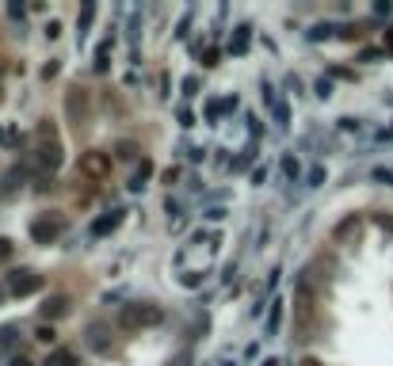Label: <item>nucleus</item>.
Here are the masks:
<instances>
[{
	"label": "nucleus",
	"mask_w": 393,
	"mask_h": 366,
	"mask_svg": "<svg viewBox=\"0 0 393 366\" xmlns=\"http://www.w3.org/2000/svg\"><path fill=\"white\" fill-rule=\"evenodd\" d=\"M65 119H69L73 134H85L92 122V92L85 84H69L65 88Z\"/></svg>",
	"instance_id": "obj_1"
},
{
	"label": "nucleus",
	"mask_w": 393,
	"mask_h": 366,
	"mask_svg": "<svg viewBox=\"0 0 393 366\" xmlns=\"http://www.w3.org/2000/svg\"><path fill=\"white\" fill-rule=\"evenodd\" d=\"M39 137L35 145V168H46V172H58L62 168V141H58V126L50 119L39 122Z\"/></svg>",
	"instance_id": "obj_2"
},
{
	"label": "nucleus",
	"mask_w": 393,
	"mask_h": 366,
	"mask_svg": "<svg viewBox=\"0 0 393 366\" xmlns=\"http://www.w3.org/2000/svg\"><path fill=\"white\" fill-rule=\"evenodd\" d=\"M161 305H149V302H138V305H123V313H119V324L126 328V332H138V328H153L161 324Z\"/></svg>",
	"instance_id": "obj_3"
},
{
	"label": "nucleus",
	"mask_w": 393,
	"mask_h": 366,
	"mask_svg": "<svg viewBox=\"0 0 393 366\" xmlns=\"http://www.w3.org/2000/svg\"><path fill=\"white\" fill-rule=\"evenodd\" d=\"M4 286L12 297H31L35 290H42V274H35L31 267H16L12 274H4Z\"/></svg>",
	"instance_id": "obj_4"
},
{
	"label": "nucleus",
	"mask_w": 393,
	"mask_h": 366,
	"mask_svg": "<svg viewBox=\"0 0 393 366\" xmlns=\"http://www.w3.org/2000/svg\"><path fill=\"white\" fill-rule=\"evenodd\" d=\"M62 233H65V218H62V214H42V218L31 221V241L35 244H54Z\"/></svg>",
	"instance_id": "obj_5"
},
{
	"label": "nucleus",
	"mask_w": 393,
	"mask_h": 366,
	"mask_svg": "<svg viewBox=\"0 0 393 366\" xmlns=\"http://www.w3.org/2000/svg\"><path fill=\"white\" fill-rule=\"evenodd\" d=\"M77 168H80L85 180H107L111 157H107V152H100V149H85V152H80V160H77Z\"/></svg>",
	"instance_id": "obj_6"
},
{
	"label": "nucleus",
	"mask_w": 393,
	"mask_h": 366,
	"mask_svg": "<svg viewBox=\"0 0 393 366\" xmlns=\"http://www.w3.org/2000/svg\"><path fill=\"white\" fill-rule=\"evenodd\" d=\"M363 233V218L359 214H347L344 221H336V229H332V241L336 244H355Z\"/></svg>",
	"instance_id": "obj_7"
},
{
	"label": "nucleus",
	"mask_w": 393,
	"mask_h": 366,
	"mask_svg": "<svg viewBox=\"0 0 393 366\" xmlns=\"http://www.w3.org/2000/svg\"><path fill=\"white\" fill-rule=\"evenodd\" d=\"M123 221H126V210H107V214H100V218L92 221V229H88V233H92V241H96V236L115 233V229L123 225Z\"/></svg>",
	"instance_id": "obj_8"
},
{
	"label": "nucleus",
	"mask_w": 393,
	"mask_h": 366,
	"mask_svg": "<svg viewBox=\"0 0 393 366\" xmlns=\"http://www.w3.org/2000/svg\"><path fill=\"white\" fill-rule=\"evenodd\" d=\"M88 343H92L100 355H107V351H111V332H107V324H88Z\"/></svg>",
	"instance_id": "obj_9"
},
{
	"label": "nucleus",
	"mask_w": 393,
	"mask_h": 366,
	"mask_svg": "<svg viewBox=\"0 0 393 366\" xmlns=\"http://www.w3.org/2000/svg\"><path fill=\"white\" fill-rule=\"evenodd\" d=\"M65 313H69V297H65V294H50L46 305H42V317L54 320V317H65Z\"/></svg>",
	"instance_id": "obj_10"
},
{
	"label": "nucleus",
	"mask_w": 393,
	"mask_h": 366,
	"mask_svg": "<svg viewBox=\"0 0 393 366\" xmlns=\"http://www.w3.org/2000/svg\"><path fill=\"white\" fill-rule=\"evenodd\" d=\"M92 15H96V0H85V4H80V19H77V35L85 38L88 35V27H92Z\"/></svg>",
	"instance_id": "obj_11"
},
{
	"label": "nucleus",
	"mask_w": 393,
	"mask_h": 366,
	"mask_svg": "<svg viewBox=\"0 0 393 366\" xmlns=\"http://www.w3.org/2000/svg\"><path fill=\"white\" fill-rule=\"evenodd\" d=\"M50 366H80V358H77V351H69V347H58L54 355H50Z\"/></svg>",
	"instance_id": "obj_12"
},
{
	"label": "nucleus",
	"mask_w": 393,
	"mask_h": 366,
	"mask_svg": "<svg viewBox=\"0 0 393 366\" xmlns=\"http://www.w3.org/2000/svg\"><path fill=\"white\" fill-rule=\"evenodd\" d=\"M245 50H248V27H237V35L229 42V53H245Z\"/></svg>",
	"instance_id": "obj_13"
},
{
	"label": "nucleus",
	"mask_w": 393,
	"mask_h": 366,
	"mask_svg": "<svg viewBox=\"0 0 393 366\" xmlns=\"http://www.w3.org/2000/svg\"><path fill=\"white\" fill-rule=\"evenodd\" d=\"M115 152H119L123 160H134V157H138V145H134V141H119Z\"/></svg>",
	"instance_id": "obj_14"
},
{
	"label": "nucleus",
	"mask_w": 393,
	"mask_h": 366,
	"mask_svg": "<svg viewBox=\"0 0 393 366\" xmlns=\"http://www.w3.org/2000/svg\"><path fill=\"white\" fill-rule=\"evenodd\" d=\"M271 305H275V309H271V317H268V332L275 336V332H279V320H283V309H279L283 302H271Z\"/></svg>",
	"instance_id": "obj_15"
},
{
	"label": "nucleus",
	"mask_w": 393,
	"mask_h": 366,
	"mask_svg": "<svg viewBox=\"0 0 393 366\" xmlns=\"http://www.w3.org/2000/svg\"><path fill=\"white\" fill-rule=\"evenodd\" d=\"M107 50H111V42H103V46H100V53H96V61H92L96 73H107Z\"/></svg>",
	"instance_id": "obj_16"
},
{
	"label": "nucleus",
	"mask_w": 393,
	"mask_h": 366,
	"mask_svg": "<svg viewBox=\"0 0 393 366\" xmlns=\"http://www.w3.org/2000/svg\"><path fill=\"white\" fill-rule=\"evenodd\" d=\"M12 343H16V328H0V351H4V347H12Z\"/></svg>",
	"instance_id": "obj_17"
},
{
	"label": "nucleus",
	"mask_w": 393,
	"mask_h": 366,
	"mask_svg": "<svg viewBox=\"0 0 393 366\" xmlns=\"http://www.w3.org/2000/svg\"><path fill=\"white\" fill-rule=\"evenodd\" d=\"M19 141V134L12 126H0V145H16Z\"/></svg>",
	"instance_id": "obj_18"
},
{
	"label": "nucleus",
	"mask_w": 393,
	"mask_h": 366,
	"mask_svg": "<svg viewBox=\"0 0 393 366\" xmlns=\"http://www.w3.org/2000/svg\"><path fill=\"white\" fill-rule=\"evenodd\" d=\"M275 119H279V126H290V107H286V103H275Z\"/></svg>",
	"instance_id": "obj_19"
},
{
	"label": "nucleus",
	"mask_w": 393,
	"mask_h": 366,
	"mask_svg": "<svg viewBox=\"0 0 393 366\" xmlns=\"http://www.w3.org/2000/svg\"><path fill=\"white\" fill-rule=\"evenodd\" d=\"M324 183V168L317 164V168H309V187H321Z\"/></svg>",
	"instance_id": "obj_20"
},
{
	"label": "nucleus",
	"mask_w": 393,
	"mask_h": 366,
	"mask_svg": "<svg viewBox=\"0 0 393 366\" xmlns=\"http://www.w3.org/2000/svg\"><path fill=\"white\" fill-rule=\"evenodd\" d=\"M218 61H222V50H207V53H202V65H207V69H214Z\"/></svg>",
	"instance_id": "obj_21"
},
{
	"label": "nucleus",
	"mask_w": 393,
	"mask_h": 366,
	"mask_svg": "<svg viewBox=\"0 0 393 366\" xmlns=\"http://www.w3.org/2000/svg\"><path fill=\"white\" fill-rule=\"evenodd\" d=\"M35 336H39L42 343H54V340H58V332H54V328H50V324H42V328H39V332H35Z\"/></svg>",
	"instance_id": "obj_22"
},
{
	"label": "nucleus",
	"mask_w": 393,
	"mask_h": 366,
	"mask_svg": "<svg viewBox=\"0 0 393 366\" xmlns=\"http://www.w3.org/2000/svg\"><path fill=\"white\" fill-rule=\"evenodd\" d=\"M283 172L294 180V175H298V160H294V157H283Z\"/></svg>",
	"instance_id": "obj_23"
},
{
	"label": "nucleus",
	"mask_w": 393,
	"mask_h": 366,
	"mask_svg": "<svg viewBox=\"0 0 393 366\" xmlns=\"http://www.w3.org/2000/svg\"><path fill=\"white\" fill-rule=\"evenodd\" d=\"M202 274H180V286H199Z\"/></svg>",
	"instance_id": "obj_24"
},
{
	"label": "nucleus",
	"mask_w": 393,
	"mask_h": 366,
	"mask_svg": "<svg viewBox=\"0 0 393 366\" xmlns=\"http://www.w3.org/2000/svg\"><path fill=\"white\" fill-rule=\"evenodd\" d=\"M180 126H195V114L187 107H180Z\"/></svg>",
	"instance_id": "obj_25"
},
{
	"label": "nucleus",
	"mask_w": 393,
	"mask_h": 366,
	"mask_svg": "<svg viewBox=\"0 0 393 366\" xmlns=\"http://www.w3.org/2000/svg\"><path fill=\"white\" fill-rule=\"evenodd\" d=\"M317 96L329 99V96H332V84H329V80H317Z\"/></svg>",
	"instance_id": "obj_26"
},
{
	"label": "nucleus",
	"mask_w": 393,
	"mask_h": 366,
	"mask_svg": "<svg viewBox=\"0 0 393 366\" xmlns=\"http://www.w3.org/2000/svg\"><path fill=\"white\" fill-rule=\"evenodd\" d=\"M12 256V241L8 236H0V259H8Z\"/></svg>",
	"instance_id": "obj_27"
},
{
	"label": "nucleus",
	"mask_w": 393,
	"mask_h": 366,
	"mask_svg": "<svg viewBox=\"0 0 393 366\" xmlns=\"http://www.w3.org/2000/svg\"><path fill=\"white\" fill-rule=\"evenodd\" d=\"M161 180H164V183H176V180H180V168H168V172H164Z\"/></svg>",
	"instance_id": "obj_28"
},
{
	"label": "nucleus",
	"mask_w": 393,
	"mask_h": 366,
	"mask_svg": "<svg viewBox=\"0 0 393 366\" xmlns=\"http://www.w3.org/2000/svg\"><path fill=\"white\" fill-rule=\"evenodd\" d=\"M374 221H378V225H382V229H390V233H393V218H385V214H378Z\"/></svg>",
	"instance_id": "obj_29"
},
{
	"label": "nucleus",
	"mask_w": 393,
	"mask_h": 366,
	"mask_svg": "<svg viewBox=\"0 0 393 366\" xmlns=\"http://www.w3.org/2000/svg\"><path fill=\"white\" fill-rule=\"evenodd\" d=\"M298 366H324V363H321V358H313V355H306V358H302Z\"/></svg>",
	"instance_id": "obj_30"
},
{
	"label": "nucleus",
	"mask_w": 393,
	"mask_h": 366,
	"mask_svg": "<svg viewBox=\"0 0 393 366\" xmlns=\"http://www.w3.org/2000/svg\"><path fill=\"white\" fill-rule=\"evenodd\" d=\"M385 50H393V27L385 31Z\"/></svg>",
	"instance_id": "obj_31"
},
{
	"label": "nucleus",
	"mask_w": 393,
	"mask_h": 366,
	"mask_svg": "<svg viewBox=\"0 0 393 366\" xmlns=\"http://www.w3.org/2000/svg\"><path fill=\"white\" fill-rule=\"evenodd\" d=\"M172 366H191V358H187V355H180V358H176V363H172Z\"/></svg>",
	"instance_id": "obj_32"
},
{
	"label": "nucleus",
	"mask_w": 393,
	"mask_h": 366,
	"mask_svg": "<svg viewBox=\"0 0 393 366\" xmlns=\"http://www.w3.org/2000/svg\"><path fill=\"white\" fill-rule=\"evenodd\" d=\"M8 366H31V363H27V358H12Z\"/></svg>",
	"instance_id": "obj_33"
},
{
	"label": "nucleus",
	"mask_w": 393,
	"mask_h": 366,
	"mask_svg": "<svg viewBox=\"0 0 393 366\" xmlns=\"http://www.w3.org/2000/svg\"><path fill=\"white\" fill-rule=\"evenodd\" d=\"M263 366H279V358H263Z\"/></svg>",
	"instance_id": "obj_34"
},
{
	"label": "nucleus",
	"mask_w": 393,
	"mask_h": 366,
	"mask_svg": "<svg viewBox=\"0 0 393 366\" xmlns=\"http://www.w3.org/2000/svg\"><path fill=\"white\" fill-rule=\"evenodd\" d=\"M0 99H4V92H0Z\"/></svg>",
	"instance_id": "obj_35"
}]
</instances>
